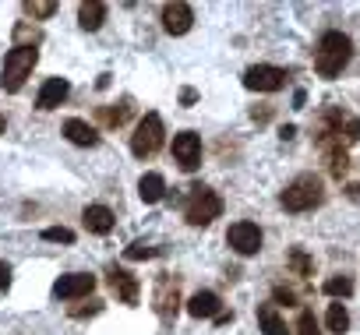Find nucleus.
Instances as JSON below:
<instances>
[{
    "instance_id": "1",
    "label": "nucleus",
    "mask_w": 360,
    "mask_h": 335,
    "mask_svg": "<svg viewBox=\"0 0 360 335\" xmlns=\"http://www.w3.org/2000/svg\"><path fill=\"white\" fill-rule=\"evenodd\" d=\"M353 60V39L346 32H325L314 50V71L321 78H339L342 67Z\"/></svg>"
},
{
    "instance_id": "2",
    "label": "nucleus",
    "mask_w": 360,
    "mask_h": 335,
    "mask_svg": "<svg viewBox=\"0 0 360 335\" xmlns=\"http://www.w3.org/2000/svg\"><path fill=\"white\" fill-rule=\"evenodd\" d=\"M321 202H325V188H321V180H318L314 173L297 177V180L279 195V205H283L286 212H311V209H318Z\"/></svg>"
},
{
    "instance_id": "3",
    "label": "nucleus",
    "mask_w": 360,
    "mask_h": 335,
    "mask_svg": "<svg viewBox=\"0 0 360 335\" xmlns=\"http://www.w3.org/2000/svg\"><path fill=\"white\" fill-rule=\"evenodd\" d=\"M39 60V50L36 46H15L8 57H4V71H0V88L4 92H18L25 85V78L32 74Z\"/></svg>"
},
{
    "instance_id": "4",
    "label": "nucleus",
    "mask_w": 360,
    "mask_h": 335,
    "mask_svg": "<svg viewBox=\"0 0 360 335\" xmlns=\"http://www.w3.org/2000/svg\"><path fill=\"white\" fill-rule=\"evenodd\" d=\"M219 216H223V198L216 191H209V188H191V198L184 205V219L191 226H209Z\"/></svg>"
},
{
    "instance_id": "5",
    "label": "nucleus",
    "mask_w": 360,
    "mask_h": 335,
    "mask_svg": "<svg viewBox=\"0 0 360 335\" xmlns=\"http://www.w3.org/2000/svg\"><path fill=\"white\" fill-rule=\"evenodd\" d=\"M162 117L159 113H145L141 120H138V127H134V134H131V152L138 155V159H148V155H155L159 148H162Z\"/></svg>"
},
{
    "instance_id": "6",
    "label": "nucleus",
    "mask_w": 360,
    "mask_h": 335,
    "mask_svg": "<svg viewBox=\"0 0 360 335\" xmlns=\"http://www.w3.org/2000/svg\"><path fill=\"white\" fill-rule=\"evenodd\" d=\"M173 162H176L184 173H195L198 166H202V138H198L195 131L173 134Z\"/></svg>"
},
{
    "instance_id": "7",
    "label": "nucleus",
    "mask_w": 360,
    "mask_h": 335,
    "mask_svg": "<svg viewBox=\"0 0 360 335\" xmlns=\"http://www.w3.org/2000/svg\"><path fill=\"white\" fill-rule=\"evenodd\" d=\"M262 230H258V223H248V219H240V223H233L230 226V233H226V244L240 254V258H251V254H258L262 251Z\"/></svg>"
},
{
    "instance_id": "8",
    "label": "nucleus",
    "mask_w": 360,
    "mask_h": 335,
    "mask_svg": "<svg viewBox=\"0 0 360 335\" xmlns=\"http://www.w3.org/2000/svg\"><path fill=\"white\" fill-rule=\"evenodd\" d=\"M286 78L290 74L283 67H272V64H255V67L244 71V85L251 92H279L286 85Z\"/></svg>"
},
{
    "instance_id": "9",
    "label": "nucleus",
    "mask_w": 360,
    "mask_h": 335,
    "mask_svg": "<svg viewBox=\"0 0 360 335\" xmlns=\"http://www.w3.org/2000/svg\"><path fill=\"white\" fill-rule=\"evenodd\" d=\"M92 289H96V275H89V272H68V275H60L53 282V296L57 300H82Z\"/></svg>"
},
{
    "instance_id": "10",
    "label": "nucleus",
    "mask_w": 360,
    "mask_h": 335,
    "mask_svg": "<svg viewBox=\"0 0 360 335\" xmlns=\"http://www.w3.org/2000/svg\"><path fill=\"white\" fill-rule=\"evenodd\" d=\"M191 22H195V11H191V4H184V0H176V4H166L162 8V29L169 36H184L191 29Z\"/></svg>"
},
{
    "instance_id": "11",
    "label": "nucleus",
    "mask_w": 360,
    "mask_h": 335,
    "mask_svg": "<svg viewBox=\"0 0 360 335\" xmlns=\"http://www.w3.org/2000/svg\"><path fill=\"white\" fill-rule=\"evenodd\" d=\"M68 96H71L68 78H46L43 88H39V96H36V110H57Z\"/></svg>"
},
{
    "instance_id": "12",
    "label": "nucleus",
    "mask_w": 360,
    "mask_h": 335,
    "mask_svg": "<svg viewBox=\"0 0 360 335\" xmlns=\"http://www.w3.org/2000/svg\"><path fill=\"white\" fill-rule=\"evenodd\" d=\"M110 289L117 293L120 303H138V293H141L138 279L127 268H110Z\"/></svg>"
},
{
    "instance_id": "13",
    "label": "nucleus",
    "mask_w": 360,
    "mask_h": 335,
    "mask_svg": "<svg viewBox=\"0 0 360 335\" xmlns=\"http://www.w3.org/2000/svg\"><path fill=\"white\" fill-rule=\"evenodd\" d=\"M82 223H85V230L89 233H96V237H106L110 230H113V212L106 209V205H85V212H82Z\"/></svg>"
},
{
    "instance_id": "14",
    "label": "nucleus",
    "mask_w": 360,
    "mask_h": 335,
    "mask_svg": "<svg viewBox=\"0 0 360 335\" xmlns=\"http://www.w3.org/2000/svg\"><path fill=\"white\" fill-rule=\"evenodd\" d=\"M176 303H180L176 279L162 275V279H159V286H155V310H159V317H173V314H176Z\"/></svg>"
},
{
    "instance_id": "15",
    "label": "nucleus",
    "mask_w": 360,
    "mask_h": 335,
    "mask_svg": "<svg viewBox=\"0 0 360 335\" xmlns=\"http://www.w3.org/2000/svg\"><path fill=\"white\" fill-rule=\"evenodd\" d=\"M64 134H68V141H75V145H82V148H96V145H99V131H96L89 120H78V117L64 120Z\"/></svg>"
},
{
    "instance_id": "16",
    "label": "nucleus",
    "mask_w": 360,
    "mask_h": 335,
    "mask_svg": "<svg viewBox=\"0 0 360 335\" xmlns=\"http://www.w3.org/2000/svg\"><path fill=\"white\" fill-rule=\"evenodd\" d=\"M188 314L191 317H219V296L212 289H198L191 300H188Z\"/></svg>"
},
{
    "instance_id": "17",
    "label": "nucleus",
    "mask_w": 360,
    "mask_h": 335,
    "mask_svg": "<svg viewBox=\"0 0 360 335\" xmlns=\"http://www.w3.org/2000/svg\"><path fill=\"white\" fill-rule=\"evenodd\" d=\"M103 22H106V4H103V0H85V4L78 8V25L85 32L103 29Z\"/></svg>"
},
{
    "instance_id": "18",
    "label": "nucleus",
    "mask_w": 360,
    "mask_h": 335,
    "mask_svg": "<svg viewBox=\"0 0 360 335\" xmlns=\"http://www.w3.org/2000/svg\"><path fill=\"white\" fill-rule=\"evenodd\" d=\"M138 195H141L145 205H155V202H162V195H166V180H162L159 173H145V177L138 180Z\"/></svg>"
},
{
    "instance_id": "19",
    "label": "nucleus",
    "mask_w": 360,
    "mask_h": 335,
    "mask_svg": "<svg viewBox=\"0 0 360 335\" xmlns=\"http://www.w3.org/2000/svg\"><path fill=\"white\" fill-rule=\"evenodd\" d=\"M258 324H262V331H265V335H290V328H286V321L279 317V310H276L272 303H265V307H258Z\"/></svg>"
},
{
    "instance_id": "20",
    "label": "nucleus",
    "mask_w": 360,
    "mask_h": 335,
    "mask_svg": "<svg viewBox=\"0 0 360 335\" xmlns=\"http://www.w3.org/2000/svg\"><path fill=\"white\" fill-rule=\"evenodd\" d=\"M325 324H328V331H332V335H342V331L349 328V314H346V307H342V300H339V303H328V314H325Z\"/></svg>"
},
{
    "instance_id": "21",
    "label": "nucleus",
    "mask_w": 360,
    "mask_h": 335,
    "mask_svg": "<svg viewBox=\"0 0 360 335\" xmlns=\"http://www.w3.org/2000/svg\"><path fill=\"white\" fill-rule=\"evenodd\" d=\"M321 293H325V296L342 300V296H349V293H353V279H349V275H332V279H325Z\"/></svg>"
},
{
    "instance_id": "22",
    "label": "nucleus",
    "mask_w": 360,
    "mask_h": 335,
    "mask_svg": "<svg viewBox=\"0 0 360 335\" xmlns=\"http://www.w3.org/2000/svg\"><path fill=\"white\" fill-rule=\"evenodd\" d=\"M127 113H131V103L124 99V103H117V110H103V120H106L110 127H120V124L127 120Z\"/></svg>"
},
{
    "instance_id": "23",
    "label": "nucleus",
    "mask_w": 360,
    "mask_h": 335,
    "mask_svg": "<svg viewBox=\"0 0 360 335\" xmlns=\"http://www.w3.org/2000/svg\"><path fill=\"white\" fill-rule=\"evenodd\" d=\"M25 11H29L32 18H50V15L57 11V4H53V0H29Z\"/></svg>"
},
{
    "instance_id": "24",
    "label": "nucleus",
    "mask_w": 360,
    "mask_h": 335,
    "mask_svg": "<svg viewBox=\"0 0 360 335\" xmlns=\"http://www.w3.org/2000/svg\"><path fill=\"white\" fill-rule=\"evenodd\" d=\"M43 240H50V244H75V233L68 226H50V230H43Z\"/></svg>"
},
{
    "instance_id": "25",
    "label": "nucleus",
    "mask_w": 360,
    "mask_h": 335,
    "mask_svg": "<svg viewBox=\"0 0 360 335\" xmlns=\"http://www.w3.org/2000/svg\"><path fill=\"white\" fill-rule=\"evenodd\" d=\"M290 265H293L300 275H311V272H314V261H311L300 247H293V251H290Z\"/></svg>"
},
{
    "instance_id": "26",
    "label": "nucleus",
    "mask_w": 360,
    "mask_h": 335,
    "mask_svg": "<svg viewBox=\"0 0 360 335\" xmlns=\"http://www.w3.org/2000/svg\"><path fill=\"white\" fill-rule=\"evenodd\" d=\"M124 254H127L131 261H141V258H155L159 251H155V247H148V244H141V240H134V244H131Z\"/></svg>"
},
{
    "instance_id": "27",
    "label": "nucleus",
    "mask_w": 360,
    "mask_h": 335,
    "mask_svg": "<svg viewBox=\"0 0 360 335\" xmlns=\"http://www.w3.org/2000/svg\"><path fill=\"white\" fill-rule=\"evenodd\" d=\"M297 335H321V331H318V321H314V314H311V310H300Z\"/></svg>"
},
{
    "instance_id": "28",
    "label": "nucleus",
    "mask_w": 360,
    "mask_h": 335,
    "mask_svg": "<svg viewBox=\"0 0 360 335\" xmlns=\"http://www.w3.org/2000/svg\"><path fill=\"white\" fill-rule=\"evenodd\" d=\"M342 138H346V141H360V120H356V117L342 124Z\"/></svg>"
},
{
    "instance_id": "29",
    "label": "nucleus",
    "mask_w": 360,
    "mask_h": 335,
    "mask_svg": "<svg viewBox=\"0 0 360 335\" xmlns=\"http://www.w3.org/2000/svg\"><path fill=\"white\" fill-rule=\"evenodd\" d=\"M272 296H276L279 303H286V307H293V303H297V293H293V289H283V286H276V293H272Z\"/></svg>"
},
{
    "instance_id": "30",
    "label": "nucleus",
    "mask_w": 360,
    "mask_h": 335,
    "mask_svg": "<svg viewBox=\"0 0 360 335\" xmlns=\"http://www.w3.org/2000/svg\"><path fill=\"white\" fill-rule=\"evenodd\" d=\"M99 310H103V303H99V300H92L89 307H71V314H75V317H85V314L92 317V314H99Z\"/></svg>"
},
{
    "instance_id": "31",
    "label": "nucleus",
    "mask_w": 360,
    "mask_h": 335,
    "mask_svg": "<svg viewBox=\"0 0 360 335\" xmlns=\"http://www.w3.org/2000/svg\"><path fill=\"white\" fill-rule=\"evenodd\" d=\"M8 286H11V265L0 261V289H8Z\"/></svg>"
},
{
    "instance_id": "32",
    "label": "nucleus",
    "mask_w": 360,
    "mask_h": 335,
    "mask_svg": "<svg viewBox=\"0 0 360 335\" xmlns=\"http://www.w3.org/2000/svg\"><path fill=\"white\" fill-rule=\"evenodd\" d=\"M195 99H198V92H195V88H184V92H180V103H184V106H191Z\"/></svg>"
},
{
    "instance_id": "33",
    "label": "nucleus",
    "mask_w": 360,
    "mask_h": 335,
    "mask_svg": "<svg viewBox=\"0 0 360 335\" xmlns=\"http://www.w3.org/2000/svg\"><path fill=\"white\" fill-rule=\"evenodd\" d=\"M293 134H297V127H290V124H286V127H283V131H279V138H283V141H290V138H293Z\"/></svg>"
},
{
    "instance_id": "34",
    "label": "nucleus",
    "mask_w": 360,
    "mask_h": 335,
    "mask_svg": "<svg viewBox=\"0 0 360 335\" xmlns=\"http://www.w3.org/2000/svg\"><path fill=\"white\" fill-rule=\"evenodd\" d=\"M346 195H349V198H356V202H360V184H349V188H346Z\"/></svg>"
},
{
    "instance_id": "35",
    "label": "nucleus",
    "mask_w": 360,
    "mask_h": 335,
    "mask_svg": "<svg viewBox=\"0 0 360 335\" xmlns=\"http://www.w3.org/2000/svg\"><path fill=\"white\" fill-rule=\"evenodd\" d=\"M4 131H8V120H4V117H0V134H4Z\"/></svg>"
}]
</instances>
